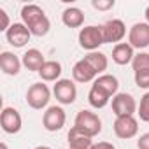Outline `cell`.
Here are the masks:
<instances>
[{"instance_id": "cell-13", "label": "cell", "mask_w": 149, "mask_h": 149, "mask_svg": "<svg viewBox=\"0 0 149 149\" xmlns=\"http://www.w3.org/2000/svg\"><path fill=\"white\" fill-rule=\"evenodd\" d=\"M23 61L11 51H2L0 53V68L7 76H18L21 70Z\"/></svg>"}, {"instance_id": "cell-8", "label": "cell", "mask_w": 149, "mask_h": 149, "mask_svg": "<svg viewBox=\"0 0 149 149\" xmlns=\"http://www.w3.org/2000/svg\"><path fill=\"white\" fill-rule=\"evenodd\" d=\"M137 109V102L130 93H118L116 97H112V112L116 114V118L133 116Z\"/></svg>"}, {"instance_id": "cell-18", "label": "cell", "mask_w": 149, "mask_h": 149, "mask_svg": "<svg viewBox=\"0 0 149 149\" xmlns=\"http://www.w3.org/2000/svg\"><path fill=\"white\" fill-rule=\"evenodd\" d=\"M61 21L68 28H81L84 23V13L77 7H67L61 14Z\"/></svg>"}, {"instance_id": "cell-17", "label": "cell", "mask_w": 149, "mask_h": 149, "mask_svg": "<svg viewBox=\"0 0 149 149\" xmlns=\"http://www.w3.org/2000/svg\"><path fill=\"white\" fill-rule=\"evenodd\" d=\"M39 76L44 83H56L60 81V76H61V63L56 61V60H47L44 63V67L39 70Z\"/></svg>"}, {"instance_id": "cell-26", "label": "cell", "mask_w": 149, "mask_h": 149, "mask_svg": "<svg viewBox=\"0 0 149 149\" xmlns=\"http://www.w3.org/2000/svg\"><path fill=\"white\" fill-rule=\"evenodd\" d=\"M91 6L97 11H109V9L114 7V0H93Z\"/></svg>"}, {"instance_id": "cell-29", "label": "cell", "mask_w": 149, "mask_h": 149, "mask_svg": "<svg viewBox=\"0 0 149 149\" xmlns=\"http://www.w3.org/2000/svg\"><path fill=\"white\" fill-rule=\"evenodd\" d=\"M91 149H116L111 142H98V144H93Z\"/></svg>"}, {"instance_id": "cell-11", "label": "cell", "mask_w": 149, "mask_h": 149, "mask_svg": "<svg viewBox=\"0 0 149 149\" xmlns=\"http://www.w3.org/2000/svg\"><path fill=\"white\" fill-rule=\"evenodd\" d=\"M102 30H104L105 44H109V42L119 44L123 40V37L126 35V26L121 19H109L105 25H102Z\"/></svg>"}, {"instance_id": "cell-2", "label": "cell", "mask_w": 149, "mask_h": 149, "mask_svg": "<svg viewBox=\"0 0 149 149\" xmlns=\"http://www.w3.org/2000/svg\"><path fill=\"white\" fill-rule=\"evenodd\" d=\"M74 126H76L79 132H83L88 137H97L102 132V121L100 118L91 112V111H79L76 116V121H74Z\"/></svg>"}, {"instance_id": "cell-28", "label": "cell", "mask_w": 149, "mask_h": 149, "mask_svg": "<svg viewBox=\"0 0 149 149\" xmlns=\"http://www.w3.org/2000/svg\"><path fill=\"white\" fill-rule=\"evenodd\" d=\"M137 147H139V149H149V133H144V135L139 137Z\"/></svg>"}, {"instance_id": "cell-1", "label": "cell", "mask_w": 149, "mask_h": 149, "mask_svg": "<svg viewBox=\"0 0 149 149\" xmlns=\"http://www.w3.org/2000/svg\"><path fill=\"white\" fill-rule=\"evenodd\" d=\"M21 19H23V25L30 30L32 35L35 37H44L47 35L49 28H51V21L49 18L46 16V13L35 6V4H28V6H23L21 9Z\"/></svg>"}, {"instance_id": "cell-31", "label": "cell", "mask_w": 149, "mask_h": 149, "mask_svg": "<svg viewBox=\"0 0 149 149\" xmlns=\"http://www.w3.org/2000/svg\"><path fill=\"white\" fill-rule=\"evenodd\" d=\"M35 149H51V147H47V146H37Z\"/></svg>"}, {"instance_id": "cell-22", "label": "cell", "mask_w": 149, "mask_h": 149, "mask_svg": "<svg viewBox=\"0 0 149 149\" xmlns=\"http://www.w3.org/2000/svg\"><path fill=\"white\" fill-rule=\"evenodd\" d=\"M95 84H98L102 90H105L111 97H116L118 95V88H119V81L111 76V74H102V76H98L95 79Z\"/></svg>"}, {"instance_id": "cell-6", "label": "cell", "mask_w": 149, "mask_h": 149, "mask_svg": "<svg viewBox=\"0 0 149 149\" xmlns=\"http://www.w3.org/2000/svg\"><path fill=\"white\" fill-rule=\"evenodd\" d=\"M53 93H54L56 100L60 104H63V105H70L77 98V88H76V84H74V81H70V79L56 81V84L53 88Z\"/></svg>"}, {"instance_id": "cell-7", "label": "cell", "mask_w": 149, "mask_h": 149, "mask_svg": "<svg viewBox=\"0 0 149 149\" xmlns=\"http://www.w3.org/2000/svg\"><path fill=\"white\" fill-rule=\"evenodd\" d=\"M0 126L2 130L9 135H14L21 130L23 126V119L21 114L14 109V107H4L2 112H0Z\"/></svg>"}, {"instance_id": "cell-19", "label": "cell", "mask_w": 149, "mask_h": 149, "mask_svg": "<svg viewBox=\"0 0 149 149\" xmlns=\"http://www.w3.org/2000/svg\"><path fill=\"white\" fill-rule=\"evenodd\" d=\"M21 61H23L25 68H28V70H32V72H39V70L44 67V63H46L44 54H42L39 49H28V51L23 54Z\"/></svg>"}, {"instance_id": "cell-4", "label": "cell", "mask_w": 149, "mask_h": 149, "mask_svg": "<svg viewBox=\"0 0 149 149\" xmlns=\"http://www.w3.org/2000/svg\"><path fill=\"white\" fill-rule=\"evenodd\" d=\"M49 98H51V91H49L47 84H44L42 81L32 84V86L26 90V104H28L32 109H35V111L44 109V107L49 104Z\"/></svg>"}, {"instance_id": "cell-15", "label": "cell", "mask_w": 149, "mask_h": 149, "mask_svg": "<svg viewBox=\"0 0 149 149\" xmlns=\"http://www.w3.org/2000/svg\"><path fill=\"white\" fill-rule=\"evenodd\" d=\"M67 137H68V149H91L93 147L91 137L84 135L76 126H72L68 130V135Z\"/></svg>"}, {"instance_id": "cell-23", "label": "cell", "mask_w": 149, "mask_h": 149, "mask_svg": "<svg viewBox=\"0 0 149 149\" xmlns=\"http://www.w3.org/2000/svg\"><path fill=\"white\" fill-rule=\"evenodd\" d=\"M132 68H133V72L149 70V53H139V54H135V58L132 61Z\"/></svg>"}, {"instance_id": "cell-32", "label": "cell", "mask_w": 149, "mask_h": 149, "mask_svg": "<svg viewBox=\"0 0 149 149\" xmlns=\"http://www.w3.org/2000/svg\"><path fill=\"white\" fill-rule=\"evenodd\" d=\"M0 149H7V144H6V142H2V144H0Z\"/></svg>"}, {"instance_id": "cell-14", "label": "cell", "mask_w": 149, "mask_h": 149, "mask_svg": "<svg viewBox=\"0 0 149 149\" xmlns=\"http://www.w3.org/2000/svg\"><path fill=\"white\" fill-rule=\"evenodd\" d=\"M97 76H98V74L90 67V63L84 58L79 60V61H76V65L72 67V77H74L76 83H90Z\"/></svg>"}, {"instance_id": "cell-21", "label": "cell", "mask_w": 149, "mask_h": 149, "mask_svg": "<svg viewBox=\"0 0 149 149\" xmlns=\"http://www.w3.org/2000/svg\"><path fill=\"white\" fill-rule=\"evenodd\" d=\"M84 60L90 63V67L97 72V74H102L104 70H107V65H109V60L104 53L100 51H91L84 56Z\"/></svg>"}, {"instance_id": "cell-27", "label": "cell", "mask_w": 149, "mask_h": 149, "mask_svg": "<svg viewBox=\"0 0 149 149\" xmlns=\"http://www.w3.org/2000/svg\"><path fill=\"white\" fill-rule=\"evenodd\" d=\"M11 28V19H9V14L6 13V9L0 7V32H7Z\"/></svg>"}, {"instance_id": "cell-12", "label": "cell", "mask_w": 149, "mask_h": 149, "mask_svg": "<svg viewBox=\"0 0 149 149\" xmlns=\"http://www.w3.org/2000/svg\"><path fill=\"white\" fill-rule=\"evenodd\" d=\"M30 37H32V33H30V30L23 23H13L11 28L6 32L7 42L11 46H14V47H23L30 40Z\"/></svg>"}, {"instance_id": "cell-25", "label": "cell", "mask_w": 149, "mask_h": 149, "mask_svg": "<svg viewBox=\"0 0 149 149\" xmlns=\"http://www.w3.org/2000/svg\"><path fill=\"white\" fill-rule=\"evenodd\" d=\"M135 77V84L142 90H149V70H140V72H133Z\"/></svg>"}, {"instance_id": "cell-24", "label": "cell", "mask_w": 149, "mask_h": 149, "mask_svg": "<svg viewBox=\"0 0 149 149\" xmlns=\"http://www.w3.org/2000/svg\"><path fill=\"white\" fill-rule=\"evenodd\" d=\"M139 112V118L142 119V121H146V123H149V91L147 93H144V97L140 98V104H139V109H137Z\"/></svg>"}, {"instance_id": "cell-9", "label": "cell", "mask_w": 149, "mask_h": 149, "mask_svg": "<svg viewBox=\"0 0 149 149\" xmlns=\"http://www.w3.org/2000/svg\"><path fill=\"white\" fill-rule=\"evenodd\" d=\"M112 128L118 139H123V140L133 139L139 132V121L133 116H121V118H116Z\"/></svg>"}, {"instance_id": "cell-30", "label": "cell", "mask_w": 149, "mask_h": 149, "mask_svg": "<svg viewBox=\"0 0 149 149\" xmlns=\"http://www.w3.org/2000/svg\"><path fill=\"white\" fill-rule=\"evenodd\" d=\"M144 16H146V23H149V6L146 7V13H144Z\"/></svg>"}, {"instance_id": "cell-10", "label": "cell", "mask_w": 149, "mask_h": 149, "mask_svg": "<svg viewBox=\"0 0 149 149\" xmlns=\"http://www.w3.org/2000/svg\"><path fill=\"white\" fill-rule=\"evenodd\" d=\"M128 44L133 49H146L149 46V23H135L128 32Z\"/></svg>"}, {"instance_id": "cell-3", "label": "cell", "mask_w": 149, "mask_h": 149, "mask_svg": "<svg viewBox=\"0 0 149 149\" xmlns=\"http://www.w3.org/2000/svg\"><path fill=\"white\" fill-rule=\"evenodd\" d=\"M102 44H105L102 26L90 25V26L81 28V32H79V46L83 49H86L88 53H91V51H97Z\"/></svg>"}, {"instance_id": "cell-20", "label": "cell", "mask_w": 149, "mask_h": 149, "mask_svg": "<svg viewBox=\"0 0 149 149\" xmlns=\"http://www.w3.org/2000/svg\"><path fill=\"white\" fill-rule=\"evenodd\" d=\"M109 100H111V95H109L105 90H102L98 84L93 83V86H91V90H90V93H88V102H90V105H91L93 109H104V107L109 104Z\"/></svg>"}, {"instance_id": "cell-5", "label": "cell", "mask_w": 149, "mask_h": 149, "mask_svg": "<svg viewBox=\"0 0 149 149\" xmlns=\"http://www.w3.org/2000/svg\"><path fill=\"white\" fill-rule=\"evenodd\" d=\"M65 121H67L65 111L58 105L47 107V111L42 114V126L47 132H60L65 126Z\"/></svg>"}, {"instance_id": "cell-16", "label": "cell", "mask_w": 149, "mask_h": 149, "mask_svg": "<svg viewBox=\"0 0 149 149\" xmlns=\"http://www.w3.org/2000/svg\"><path fill=\"white\" fill-rule=\"evenodd\" d=\"M135 58L133 54V47L128 44V42H119L114 46L112 49V61L118 63V65H128L132 63Z\"/></svg>"}]
</instances>
